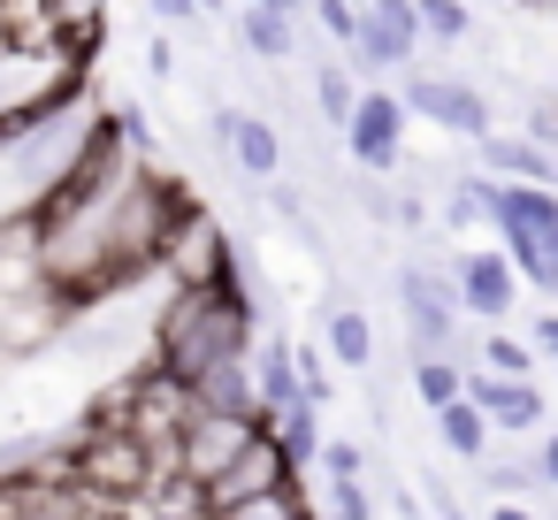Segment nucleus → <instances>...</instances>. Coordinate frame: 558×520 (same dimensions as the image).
Listing matches in <instances>:
<instances>
[{"label":"nucleus","instance_id":"obj_1","mask_svg":"<svg viewBox=\"0 0 558 520\" xmlns=\"http://www.w3.org/2000/svg\"><path fill=\"white\" fill-rule=\"evenodd\" d=\"M253 291H245V268L215 276V283H169L154 322H146V360L169 367L177 383L207 375V367H230L245 360L253 344Z\"/></svg>","mask_w":558,"mask_h":520},{"label":"nucleus","instance_id":"obj_2","mask_svg":"<svg viewBox=\"0 0 558 520\" xmlns=\"http://www.w3.org/2000/svg\"><path fill=\"white\" fill-rule=\"evenodd\" d=\"M253 428H268V413H192V421L177 428V444L161 451V467H169L177 482H192V489H199V482H215V474L245 451V436H253Z\"/></svg>","mask_w":558,"mask_h":520},{"label":"nucleus","instance_id":"obj_3","mask_svg":"<svg viewBox=\"0 0 558 520\" xmlns=\"http://www.w3.org/2000/svg\"><path fill=\"white\" fill-rule=\"evenodd\" d=\"M398 108H405V123H436V131H451V138H482V131H497V116H489V93L482 85H466V77H405V93H398Z\"/></svg>","mask_w":558,"mask_h":520},{"label":"nucleus","instance_id":"obj_4","mask_svg":"<svg viewBox=\"0 0 558 520\" xmlns=\"http://www.w3.org/2000/svg\"><path fill=\"white\" fill-rule=\"evenodd\" d=\"M337 131H344V154L360 161V177L405 169V108H398V93L360 85V100H352V116H344Z\"/></svg>","mask_w":558,"mask_h":520},{"label":"nucleus","instance_id":"obj_5","mask_svg":"<svg viewBox=\"0 0 558 520\" xmlns=\"http://www.w3.org/2000/svg\"><path fill=\"white\" fill-rule=\"evenodd\" d=\"M398 306H405L413 352H459V299H451L444 268L405 261V268H398Z\"/></svg>","mask_w":558,"mask_h":520},{"label":"nucleus","instance_id":"obj_6","mask_svg":"<svg viewBox=\"0 0 558 520\" xmlns=\"http://www.w3.org/2000/svg\"><path fill=\"white\" fill-rule=\"evenodd\" d=\"M459 398L489 421V436H543V421H550L543 383H520V375H482V367H466Z\"/></svg>","mask_w":558,"mask_h":520},{"label":"nucleus","instance_id":"obj_7","mask_svg":"<svg viewBox=\"0 0 558 520\" xmlns=\"http://www.w3.org/2000/svg\"><path fill=\"white\" fill-rule=\"evenodd\" d=\"M291 482H299V467L276 451V436H268V428H253V436H245V451H238L215 482H199V512L245 505V497H260V489H291Z\"/></svg>","mask_w":558,"mask_h":520},{"label":"nucleus","instance_id":"obj_8","mask_svg":"<svg viewBox=\"0 0 558 520\" xmlns=\"http://www.w3.org/2000/svg\"><path fill=\"white\" fill-rule=\"evenodd\" d=\"M215 146L238 161V177L245 184H276L283 177V131L260 116V108H215Z\"/></svg>","mask_w":558,"mask_h":520},{"label":"nucleus","instance_id":"obj_9","mask_svg":"<svg viewBox=\"0 0 558 520\" xmlns=\"http://www.w3.org/2000/svg\"><path fill=\"white\" fill-rule=\"evenodd\" d=\"M444 283H451L459 314H474V322H505V314H512V299H520V283H512V268H505V253H489V245L451 253Z\"/></svg>","mask_w":558,"mask_h":520},{"label":"nucleus","instance_id":"obj_10","mask_svg":"<svg viewBox=\"0 0 558 520\" xmlns=\"http://www.w3.org/2000/svg\"><path fill=\"white\" fill-rule=\"evenodd\" d=\"M482 230H527V238H558V192L550 184H482Z\"/></svg>","mask_w":558,"mask_h":520},{"label":"nucleus","instance_id":"obj_11","mask_svg":"<svg viewBox=\"0 0 558 520\" xmlns=\"http://www.w3.org/2000/svg\"><path fill=\"white\" fill-rule=\"evenodd\" d=\"M413 55H421L413 9H405V16H360V32H352V70H360V77H375V70H413Z\"/></svg>","mask_w":558,"mask_h":520},{"label":"nucleus","instance_id":"obj_12","mask_svg":"<svg viewBox=\"0 0 558 520\" xmlns=\"http://www.w3.org/2000/svg\"><path fill=\"white\" fill-rule=\"evenodd\" d=\"M474 154H482V177H497V184H558V154L527 146L520 131H482Z\"/></svg>","mask_w":558,"mask_h":520},{"label":"nucleus","instance_id":"obj_13","mask_svg":"<svg viewBox=\"0 0 558 520\" xmlns=\"http://www.w3.org/2000/svg\"><path fill=\"white\" fill-rule=\"evenodd\" d=\"M322 344H329V360L337 367H375V322H367V306H352L344 291H329L322 299Z\"/></svg>","mask_w":558,"mask_h":520},{"label":"nucleus","instance_id":"obj_14","mask_svg":"<svg viewBox=\"0 0 558 520\" xmlns=\"http://www.w3.org/2000/svg\"><path fill=\"white\" fill-rule=\"evenodd\" d=\"M47 32L77 70H93V55L108 39V0H47Z\"/></svg>","mask_w":558,"mask_h":520},{"label":"nucleus","instance_id":"obj_15","mask_svg":"<svg viewBox=\"0 0 558 520\" xmlns=\"http://www.w3.org/2000/svg\"><path fill=\"white\" fill-rule=\"evenodd\" d=\"M238 47L253 55V62H291L299 55V16H268V9H238Z\"/></svg>","mask_w":558,"mask_h":520},{"label":"nucleus","instance_id":"obj_16","mask_svg":"<svg viewBox=\"0 0 558 520\" xmlns=\"http://www.w3.org/2000/svg\"><path fill=\"white\" fill-rule=\"evenodd\" d=\"M192 413H260V406H253V375H245V360L192 375Z\"/></svg>","mask_w":558,"mask_h":520},{"label":"nucleus","instance_id":"obj_17","mask_svg":"<svg viewBox=\"0 0 558 520\" xmlns=\"http://www.w3.org/2000/svg\"><path fill=\"white\" fill-rule=\"evenodd\" d=\"M405 9H413V32L436 39V47L474 39V0H405Z\"/></svg>","mask_w":558,"mask_h":520},{"label":"nucleus","instance_id":"obj_18","mask_svg":"<svg viewBox=\"0 0 558 520\" xmlns=\"http://www.w3.org/2000/svg\"><path fill=\"white\" fill-rule=\"evenodd\" d=\"M405 375H413V398H421L428 413H436V406H451V398H459V383H466L459 352H413V367H405Z\"/></svg>","mask_w":558,"mask_h":520},{"label":"nucleus","instance_id":"obj_19","mask_svg":"<svg viewBox=\"0 0 558 520\" xmlns=\"http://www.w3.org/2000/svg\"><path fill=\"white\" fill-rule=\"evenodd\" d=\"M474 367H482V375H520V383H535V375H543V360H535L520 337H505V322H489V337H482Z\"/></svg>","mask_w":558,"mask_h":520},{"label":"nucleus","instance_id":"obj_20","mask_svg":"<svg viewBox=\"0 0 558 520\" xmlns=\"http://www.w3.org/2000/svg\"><path fill=\"white\" fill-rule=\"evenodd\" d=\"M436 436H444V451H459V459H482V451H489V421H482L466 398L436 406Z\"/></svg>","mask_w":558,"mask_h":520},{"label":"nucleus","instance_id":"obj_21","mask_svg":"<svg viewBox=\"0 0 558 520\" xmlns=\"http://www.w3.org/2000/svg\"><path fill=\"white\" fill-rule=\"evenodd\" d=\"M314 505H306V482H291V489H260V497H245V505H222V512H199V520H306Z\"/></svg>","mask_w":558,"mask_h":520},{"label":"nucleus","instance_id":"obj_22","mask_svg":"<svg viewBox=\"0 0 558 520\" xmlns=\"http://www.w3.org/2000/svg\"><path fill=\"white\" fill-rule=\"evenodd\" d=\"M352 100H360L352 70H337V62H314V108H322L329 123H344V116H352Z\"/></svg>","mask_w":558,"mask_h":520},{"label":"nucleus","instance_id":"obj_23","mask_svg":"<svg viewBox=\"0 0 558 520\" xmlns=\"http://www.w3.org/2000/svg\"><path fill=\"white\" fill-rule=\"evenodd\" d=\"M482 184L489 177H451L444 184V230H482Z\"/></svg>","mask_w":558,"mask_h":520},{"label":"nucleus","instance_id":"obj_24","mask_svg":"<svg viewBox=\"0 0 558 520\" xmlns=\"http://www.w3.org/2000/svg\"><path fill=\"white\" fill-rule=\"evenodd\" d=\"M322 520H375L367 482H360V474H337V482H329V512H322Z\"/></svg>","mask_w":558,"mask_h":520},{"label":"nucleus","instance_id":"obj_25","mask_svg":"<svg viewBox=\"0 0 558 520\" xmlns=\"http://www.w3.org/2000/svg\"><path fill=\"white\" fill-rule=\"evenodd\" d=\"M520 138H527V146H543V154H558V108H550V93H535V100H527Z\"/></svg>","mask_w":558,"mask_h":520},{"label":"nucleus","instance_id":"obj_26","mask_svg":"<svg viewBox=\"0 0 558 520\" xmlns=\"http://www.w3.org/2000/svg\"><path fill=\"white\" fill-rule=\"evenodd\" d=\"M314 467H322L329 482H337V474H367V451H360V444H344V436H322Z\"/></svg>","mask_w":558,"mask_h":520},{"label":"nucleus","instance_id":"obj_27","mask_svg":"<svg viewBox=\"0 0 558 520\" xmlns=\"http://www.w3.org/2000/svg\"><path fill=\"white\" fill-rule=\"evenodd\" d=\"M306 9H314V24H322L337 47H352V32H360V9H352V0H306Z\"/></svg>","mask_w":558,"mask_h":520},{"label":"nucleus","instance_id":"obj_28","mask_svg":"<svg viewBox=\"0 0 558 520\" xmlns=\"http://www.w3.org/2000/svg\"><path fill=\"white\" fill-rule=\"evenodd\" d=\"M154 16H161L169 32H184V24H207V16H222V0H154Z\"/></svg>","mask_w":558,"mask_h":520},{"label":"nucleus","instance_id":"obj_29","mask_svg":"<svg viewBox=\"0 0 558 520\" xmlns=\"http://www.w3.org/2000/svg\"><path fill=\"white\" fill-rule=\"evenodd\" d=\"M520 344H527V352H535V360H558V314H535V322H527V337H520Z\"/></svg>","mask_w":558,"mask_h":520},{"label":"nucleus","instance_id":"obj_30","mask_svg":"<svg viewBox=\"0 0 558 520\" xmlns=\"http://www.w3.org/2000/svg\"><path fill=\"white\" fill-rule=\"evenodd\" d=\"M146 77H177V47L169 39H146Z\"/></svg>","mask_w":558,"mask_h":520},{"label":"nucleus","instance_id":"obj_31","mask_svg":"<svg viewBox=\"0 0 558 520\" xmlns=\"http://www.w3.org/2000/svg\"><path fill=\"white\" fill-rule=\"evenodd\" d=\"M482 520H543V512H535V505H520V497H489V512H482Z\"/></svg>","mask_w":558,"mask_h":520},{"label":"nucleus","instance_id":"obj_32","mask_svg":"<svg viewBox=\"0 0 558 520\" xmlns=\"http://www.w3.org/2000/svg\"><path fill=\"white\" fill-rule=\"evenodd\" d=\"M238 9H268V16H306V0H238Z\"/></svg>","mask_w":558,"mask_h":520},{"label":"nucleus","instance_id":"obj_33","mask_svg":"<svg viewBox=\"0 0 558 520\" xmlns=\"http://www.w3.org/2000/svg\"><path fill=\"white\" fill-rule=\"evenodd\" d=\"M360 16H405V0H352Z\"/></svg>","mask_w":558,"mask_h":520},{"label":"nucleus","instance_id":"obj_34","mask_svg":"<svg viewBox=\"0 0 558 520\" xmlns=\"http://www.w3.org/2000/svg\"><path fill=\"white\" fill-rule=\"evenodd\" d=\"M428 489H436V520H466V512H459V497H444V482H428Z\"/></svg>","mask_w":558,"mask_h":520},{"label":"nucleus","instance_id":"obj_35","mask_svg":"<svg viewBox=\"0 0 558 520\" xmlns=\"http://www.w3.org/2000/svg\"><path fill=\"white\" fill-rule=\"evenodd\" d=\"M520 9H527V16H550V0H520Z\"/></svg>","mask_w":558,"mask_h":520},{"label":"nucleus","instance_id":"obj_36","mask_svg":"<svg viewBox=\"0 0 558 520\" xmlns=\"http://www.w3.org/2000/svg\"><path fill=\"white\" fill-rule=\"evenodd\" d=\"M306 520H322V512H306Z\"/></svg>","mask_w":558,"mask_h":520}]
</instances>
